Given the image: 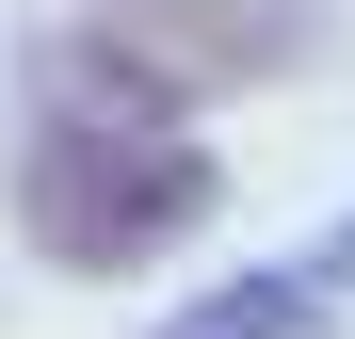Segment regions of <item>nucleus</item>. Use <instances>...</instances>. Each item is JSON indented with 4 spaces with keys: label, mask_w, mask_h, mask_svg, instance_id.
<instances>
[{
    "label": "nucleus",
    "mask_w": 355,
    "mask_h": 339,
    "mask_svg": "<svg viewBox=\"0 0 355 339\" xmlns=\"http://www.w3.org/2000/svg\"><path fill=\"white\" fill-rule=\"evenodd\" d=\"M65 113H49V146H33V178H17V226L65 275H130L162 259L178 226L210 210V162L178 146V81L146 65V49H65V81H49Z\"/></svg>",
    "instance_id": "obj_1"
},
{
    "label": "nucleus",
    "mask_w": 355,
    "mask_h": 339,
    "mask_svg": "<svg viewBox=\"0 0 355 339\" xmlns=\"http://www.w3.org/2000/svg\"><path fill=\"white\" fill-rule=\"evenodd\" d=\"M97 17H113V49H146L162 81H259L291 49L275 0H97Z\"/></svg>",
    "instance_id": "obj_2"
}]
</instances>
